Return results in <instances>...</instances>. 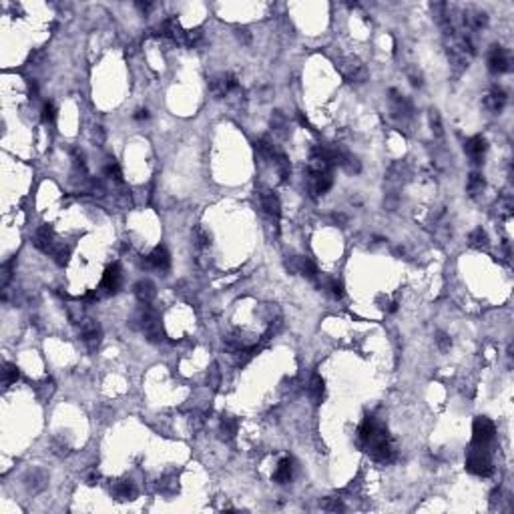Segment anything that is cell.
<instances>
[{"instance_id":"obj_1","label":"cell","mask_w":514,"mask_h":514,"mask_svg":"<svg viewBox=\"0 0 514 514\" xmlns=\"http://www.w3.org/2000/svg\"><path fill=\"white\" fill-rule=\"evenodd\" d=\"M366 452L372 456V460L380 462V464H392L398 456V450H396V444H394V438L390 436L388 428L384 424H378L374 434L370 436L368 444H366Z\"/></svg>"},{"instance_id":"obj_2","label":"cell","mask_w":514,"mask_h":514,"mask_svg":"<svg viewBox=\"0 0 514 514\" xmlns=\"http://www.w3.org/2000/svg\"><path fill=\"white\" fill-rule=\"evenodd\" d=\"M466 470L476 476H490L494 472V464L490 454L486 452V446H474L466 454Z\"/></svg>"},{"instance_id":"obj_3","label":"cell","mask_w":514,"mask_h":514,"mask_svg":"<svg viewBox=\"0 0 514 514\" xmlns=\"http://www.w3.org/2000/svg\"><path fill=\"white\" fill-rule=\"evenodd\" d=\"M496 434V426L492 420L478 416L472 424V444L474 446H488Z\"/></svg>"},{"instance_id":"obj_4","label":"cell","mask_w":514,"mask_h":514,"mask_svg":"<svg viewBox=\"0 0 514 514\" xmlns=\"http://www.w3.org/2000/svg\"><path fill=\"white\" fill-rule=\"evenodd\" d=\"M123 286V273H121V267H119V263H113V265H109L107 269H105V275H102V281H100V289H98V293L100 291H105L107 295H113V293H117L119 289Z\"/></svg>"},{"instance_id":"obj_5","label":"cell","mask_w":514,"mask_h":514,"mask_svg":"<svg viewBox=\"0 0 514 514\" xmlns=\"http://www.w3.org/2000/svg\"><path fill=\"white\" fill-rule=\"evenodd\" d=\"M488 70L492 74H502V72L510 70V57L498 44H494L490 48V53H488Z\"/></svg>"},{"instance_id":"obj_6","label":"cell","mask_w":514,"mask_h":514,"mask_svg":"<svg viewBox=\"0 0 514 514\" xmlns=\"http://www.w3.org/2000/svg\"><path fill=\"white\" fill-rule=\"evenodd\" d=\"M390 105H392V115L396 119H408L414 113V105L408 96H404L402 93H398L396 89L390 91Z\"/></svg>"},{"instance_id":"obj_7","label":"cell","mask_w":514,"mask_h":514,"mask_svg":"<svg viewBox=\"0 0 514 514\" xmlns=\"http://www.w3.org/2000/svg\"><path fill=\"white\" fill-rule=\"evenodd\" d=\"M141 265L143 267H151V269H159V271H169V267H171V255H169V251L163 247V245H157L145 261H141Z\"/></svg>"},{"instance_id":"obj_8","label":"cell","mask_w":514,"mask_h":514,"mask_svg":"<svg viewBox=\"0 0 514 514\" xmlns=\"http://www.w3.org/2000/svg\"><path fill=\"white\" fill-rule=\"evenodd\" d=\"M331 185H333V175L329 171V173H321V175H310L307 189H310L312 199H318V197H321V195H325V193L329 191Z\"/></svg>"},{"instance_id":"obj_9","label":"cell","mask_w":514,"mask_h":514,"mask_svg":"<svg viewBox=\"0 0 514 514\" xmlns=\"http://www.w3.org/2000/svg\"><path fill=\"white\" fill-rule=\"evenodd\" d=\"M340 70L348 83H364L368 79V68L359 61H346L340 64Z\"/></svg>"},{"instance_id":"obj_10","label":"cell","mask_w":514,"mask_h":514,"mask_svg":"<svg viewBox=\"0 0 514 514\" xmlns=\"http://www.w3.org/2000/svg\"><path fill=\"white\" fill-rule=\"evenodd\" d=\"M81 333H83V342L87 344V348L93 352L100 344V327L95 320H83L81 321Z\"/></svg>"},{"instance_id":"obj_11","label":"cell","mask_w":514,"mask_h":514,"mask_svg":"<svg viewBox=\"0 0 514 514\" xmlns=\"http://www.w3.org/2000/svg\"><path fill=\"white\" fill-rule=\"evenodd\" d=\"M486 149H488L486 139L480 137V135H476V137H472V139H468V141L464 143V151H466V155L472 159V163H476V165H480L482 163Z\"/></svg>"},{"instance_id":"obj_12","label":"cell","mask_w":514,"mask_h":514,"mask_svg":"<svg viewBox=\"0 0 514 514\" xmlns=\"http://www.w3.org/2000/svg\"><path fill=\"white\" fill-rule=\"evenodd\" d=\"M506 100H508L506 91H504L502 87H496V85H494V87L490 89V93L484 96V107H486L490 113H500V111L504 109Z\"/></svg>"},{"instance_id":"obj_13","label":"cell","mask_w":514,"mask_h":514,"mask_svg":"<svg viewBox=\"0 0 514 514\" xmlns=\"http://www.w3.org/2000/svg\"><path fill=\"white\" fill-rule=\"evenodd\" d=\"M261 207H263V211H265L269 217H273V219H277V217L281 215V203H279V197H277L273 191H263L261 193Z\"/></svg>"},{"instance_id":"obj_14","label":"cell","mask_w":514,"mask_h":514,"mask_svg":"<svg viewBox=\"0 0 514 514\" xmlns=\"http://www.w3.org/2000/svg\"><path fill=\"white\" fill-rule=\"evenodd\" d=\"M34 247L44 251V253H50V249L55 247V241H53V229L48 225H42L36 233H34Z\"/></svg>"},{"instance_id":"obj_15","label":"cell","mask_w":514,"mask_h":514,"mask_svg":"<svg viewBox=\"0 0 514 514\" xmlns=\"http://www.w3.org/2000/svg\"><path fill=\"white\" fill-rule=\"evenodd\" d=\"M135 295H137V299L141 301V303H151L153 299H155V295H157V289H155V284L153 281H149V279H141V281H137L135 284Z\"/></svg>"},{"instance_id":"obj_16","label":"cell","mask_w":514,"mask_h":514,"mask_svg":"<svg viewBox=\"0 0 514 514\" xmlns=\"http://www.w3.org/2000/svg\"><path fill=\"white\" fill-rule=\"evenodd\" d=\"M113 494L119 498V500H135L139 490L135 486L133 480H119L113 484Z\"/></svg>"},{"instance_id":"obj_17","label":"cell","mask_w":514,"mask_h":514,"mask_svg":"<svg viewBox=\"0 0 514 514\" xmlns=\"http://www.w3.org/2000/svg\"><path fill=\"white\" fill-rule=\"evenodd\" d=\"M293 476V460L291 458H281L275 472H273V480L277 484H288Z\"/></svg>"},{"instance_id":"obj_18","label":"cell","mask_w":514,"mask_h":514,"mask_svg":"<svg viewBox=\"0 0 514 514\" xmlns=\"http://www.w3.org/2000/svg\"><path fill=\"white\" fill-rule=\"evenodd\" d=\"M307 392H310V398H312V402H314L316 406L321 404L323 394H325V382H323V378H321L320 374H314V376H312Z\"/></svg>"},{"instance_id":"obj_19","label":"cell","mask_w":514,"mask_h":514,"mask_svg":"<svg viewBox=\"0 0 514 514\" xmlns=\"http://www.w3.org/2000/svg\"><path fill=\"white\" fill-rule=\"evenodd\" d=\"M209 91L215 98H223L227 96L231 91H229V81H227V74H219V76H213L209 81Z\"/></svg>"},{"instance_id":"obj_20","label":"cell","mask_w":514,"mask_h":514,"mask_svg":"<svg viewBox=\"0 0 514 514\" xmlns=\"http://www.w3.org/2000/svg\"><path fill=\"white\" fill-rule=\"evenodd\" d=\"M293 267L299 271V273H303L305 277H310V279H316L318 277V265L310 259V257H297L295 261H293Z\"/></svg>"},{"instance_id":"obj_21","label":"cell","mask_w":514,"mask_h":514,"mask_svg":"<svg viewBox=\"0 0 514 514\" xmlns=\"http://www.w3.org/2000/svg\"><path fill=\"white\" fill-rule=\"evenodd\" d=\"M143 333L147 336V340L149 342H153V344H159L163 342V338H165V331H163V325H161L159 318H155V320H151L145 327H143Z\"/></svg>"},{"instance_id":"obj_22","label":"cell","mask_w":514,"mask_h":514,"mask_svg":"<svg viewBox=\"0 0 514 514\" xmlns=\"http://www.w3.org/2000/svg\"><path fill=\"white\" fill-rule=\"evenodd\" d=\"M46 474L42 472V470H32L31 474L27 476V488L31 490V492H40L44 486H46Z\"/></svg>"},{"instance_id":"obj_23","label":"cell","mask_w":514,"mask_h":514,"mask_svg":"<svg viewBox=\"0 0 514 514\" xmlns=\"http://www.w3.org/2000/svg\"><path fill=\"white\" fill-rule=\"evenodd\" d=\"M102 175L115 183H123V171L115 159H107V163L102 165Z\"/></svg>"},{"instance_id":"obj_24","label":"cell","mask_w":514,"mask_h":514,"mask_svg":"<svg viewBox=\"0 0 514 514\" xmlns=\"http://www.w3.org/2000/svg\"><path fill=\"white\" fill-rule=\"evenodd\" d=\"M235 432H237V420L231 416L223 418L221 424H219V434H221V438H223V440H231V438L235 436Z\"/></svg>"},{"instance_id":"obj_25","label":"cell","mask_w":514,"mask_h":514,"mask_svg":"<svg viewBox=\"0 0 514 514\" xmlns=\"http://www.w3.org/2000/svg\"><path fill=\"white\" fill-rule=\"evenodd\" d=\"M484 185H486V183H484V177H482L480 173H470V175H468L466 189H468V193H470L472 197L484 191Z\"/></svg>"},{"instance_id":"obj_26","label":"cell","mask_w":514,"mask_h":514,"mask_svg":"<svg viewBox=\"0 0 514 514\" xmlns=\"http://www.w3.org/2000/svg\"><path fill=\"white\" fill-rule=\"evenodd\" d=\"M20 378V372H18V368L14 366V364H4L2 366V386H10L14 384L16 380Z\"/></svg>"},{"instance_id":"obj_27","label":"cell","mask_w":514,"mask_h":514,"mask_svg":"<svg viewBox=\"0 0 514 514\" xmlns=\"http://www.w3.org/2000/svg\"><path fill=\"white\" fill-rule=\"evenodd\" d=\"M468 241H470V245H472V247L482 249V247H486V245H488V235L482 231V227H478V229H474V231L470 233Z\"/></svg>"},{"instance_id":"obj_28","label":"cell","mask_w":514,"mask_h":514,"mask_svg":"<svg viewBox=\"0 0 514 514\" xmlns=\"http://www.w3.org/2000/svg\"><path fill=\"white\" fill-rule=\"evenodd\" d=\"M48 255L53 257L59 265H64L66 261H68V257H70V247H64V245H55L53 249H50V253Z\"/></svg>"},{"instance_id":"obj_29","label":"cell","mask_w":514,"mask_h":514,"mask_svg":"<svg viewBox=\"0 0 514 514\" xmlns=\"http://www.w3.org/2000/svg\"><path fill=\"white\" fill-rule=\"evenodd\" d=\"M323 288L327 289V293H329L333 299H342V297H344V286H342V281H338V279H327Z\"/></svg>"},{"instance_id":"obj_30","label":"cell","mask_w":514,"mask_h":514,"mask_svg":"<svg viewBox=\"0 0 514 514\" xmlns=\"http://www.w3.org/2000/svg\"><path fill=\"white\" fill-rule=\"evenodd\" d=\"M288 127V119H286V115L281 113V111H275L273 115H271V128L273 131H277V133H284V128Z\"/></svg>"},{"instance_id":"obj_31","label":"cell","mask_w":514,"mask_h":514,"mask_svg":"<svg viewBox=\"0 0 514 514\" xmlns=\"http://www.w3.org/2000/svg\"><path fill=\"white\" fill-rule=\"evenodd\" d=\"M195 243L199 249H207L211 245V235L205 229H195Z\"/></svg>"},{"instance_id":"obj_32","label":"cell","mask_w":514,"mask_h":514,"mask_svg":"<svg viewBox=\"0 0 514 514\" xmlns=\"http://www.w3.org/2000/svg\"><path fill=\"white\" fill-rule=\"evenodd\" d=\"M321 508H323V510H329V512H342V510H346L342 498H325L323 504H321Z\"/></svg>"},{"instance_id":"obj_33","label":"cell","mask_w":514,"mask_h":514,"mask_svg":"<svg viewBox=\"0 0 514 514\" xmlns=\"http://www.w3.org/2000/svg\"><path fill=\"white\" fill-rule=\"evenodd\" d=\"M201 40H203V32L199 31V29H195V31H185V38H183V44H185V46H197Z\"/></svg>"},{"instance_id":"obj_34","label":"cell","mask_w":514,"mask_h":514,"mask_svg":"<svg viewBox=\"0 0 514 514\" xmlns=\"http://www.w3.org/2000/svg\"><path fill=\"white\" fill-rule=\"evenodd\" d=\"M436 346H438L440 352H448L450 348H452V340H450V336L446 331H438L436 333Z\"/></svg>"},{"instance_id":"obj_35","label":"cell","mask_w":514,"mask_h":514,"mask_svg":"<svg viewBox=\"0 0 514 514\" xmlns=\"http://www.w3.org/2000/svg\"><path fill=\"white\" fill-rule=\"evenodd\" d=\"M55 119H57V109H55L53 102L46 100V102L42 105V121H44V123H53Z\"/></svg>"},{"instance_id":"obj_36","label":"cell","mask_w":514,"mask_h":514,"mask_svg":"<svg viewBox=\"0 0 514 514\" xmlns=\"http://www.w3.org/2000/svg\"><path fill=\"white\" fill-rule=\"evenodd\" d=\"M177 480L175 478H163V480L159 482V490L163 492V494H175L177 492Z\"/></svg>"},{"instance_id":"obj_37","label":"cell","mask_w":514,"mask_h":514,"mask_svg":"<svg viewBox=\"0 0 514 514\" xmlns=\"http://www.w3.org/2000/svg\"><path fill=\"white\" fill-rule=\"evenodd\" d=\"M12 267H14V259L6 261V263L2 265V288L8 286V281H10V277H12Z\"/></svg>"},{"instance_id":"obj_38","label":"cell","mask_w":514,"mask_h":514,"mask_svg":"<svg viewBox=\"0 0 514 514\" xmlns=\"http://www.w3.org/2000/svg\"><path fill=\"white\" fill-rule=\"evenodd\" d=\"M430 125H432V131L442 137V121H440V115L436 111H430Z\"/></svg>"},{"instance_id":"obj_39","label":"cell","mask_w":514,"mask_h":514,"mask_svg":"<svg viewBox=\"0 0 514 514\" xmlns=\"http://www.w3.org/2000/svg\"><path fill=\"white\" fill-rule=\"evenodd\" d=\"M219 382H221L219 370H217V368H211V372H209V376H207V384L211 386V388H219Z\"/></svg>"},{"instance_id":"obj_40","label":"cell","mask_w":514,"mask_h":514,"mask_svg":"<svg viewBox=\"0 0 514 514\" xmlns=\"http://www.w3.org/2000/svg\"><path fill=\"white\" fill-rule=\"evenodd\" d=\"M189 424H191L193 430H199V428L205 424V416L199 414V412H195V414H191V418H189Z\"/></svg>"},{"instance_id":"obj_41","label":"cell","mask_w":514,"mask_h":514,"mask_svg":"<svg viewBox=\"0 0 514 514\" xmlns=\"http://www.w3.org/2000/svg\"><path fill=\"white\" fill-rule=\"evenodd\" d=\"M384 205L390 209V211H394V209H396V205H398V195H396V193H390V195L386 197Z\"/></svg>"},{"instance_id":"obj_42","label":"cell","mask_w":514,"mask_h":514,"mask_svg":"<svg viewBox=\"0 0 514 514\" xmlns=\"http://www.w3.org/2000/svg\"><path fill=\"white\" fill-rule=\"evenodd\" d=\"M149 117H151V115H149V111H147V109H137V111H135V115H133V119H135V121H139V123L147 121Z\"/></svg>"},{"instance_id":"obj_43","label":"cell","mask_w":514,"mask_h":514,"mask_svg":"<svg viewBox=\"0 0 514 514\" xmlns=\"http://www.w3.org/2000/svg\"><path fill=\"white\" fill-rule=\"evenodd\" d=\"M96 480H98V472H96V468H91L89 472H87V484H91V486H95Z\"/></svg>"},{"instance_id":"obj_44","label":"cell","mask_w":514,"mask_h":514,"mask_svg":"<svg viewBox=\"0 0 514 514\" xmlns=\"http://www.w3.org/2000/svg\"><path fill=\"white\" fill-rule=\"evenodd\" d=\"M237 38L243 40V42H249V40H251V34H249L247 29H237Z\"/></svg>"},{"instance_id":"obj_45","label":"cell","mask_w":514,"mask_h":514,"mask_svg":"<svg viewBox=\"0 0 514 514\" xmlns=\"http://www.w3.org/2000/svg\"><path fill=\"white\" fill-rule=\"evenodd\" d=\"M40 392H42V396H44V398H46V396H50V394L55 392V384H53V382H44L42 388H40Z\"/></svg>"},{"instance_id":"obj_46","label":"cell","mask_w":514,"mask_h":514,"mask_svg":"<svg viewBox=\"0 0 514 514\" xmlns=\"http://www.w3.org/2000/svg\"><path fill=\"white\" fill-rule=\"evenodd\" d=\"M295 117H297V121H299V125H301V127L312 128V125H310V121H307V117H305V115H303L301 111H297V113H295Z\"/></svg>"},{"instance_id":"obj_47","label":"cell","mask_w":514,"mask_h":514,"mask_svg":"<svg viewBox=\"0 0 514 514\" xmlns=\"http://www.w3.org/2000/svg\"><path fill=\"white\" fill-rule=\"evenodd\" d=\"M96 143H102L105 141V133H102V127H95V133H93Z\"/></svg>"},{"instance_id":"obj_48","label":"cell","mask_w":514,"mask_h":514,"mask_svg":"<svg viewBox=\"0 0 514 514\" xmlns=\"http://www.w3.org/2000/svg\"><path fill=\"white\" fill-rule=\"evenodd\" d=\"M29 91H31V98H38V85H36V81H31Z\"/></svg>"},{"instance_id":"obj_49","label":"cell","mask_w":514,"mask_h":514,"mask_svg":"<svg viewBox=\"0 0 514 514\" xmlns=\"http://www.w3.org/2000/svg\"><path fill=\"white\" fill-rule=\"evenodd\" d=\"M333 221H336V223H340V225H344V223H348V217H346L344 213H333Z\"/></svg>"},{"instance_id":"obj_50","label":"cell","mask_w":514,"mask_h":514,"mask_svg":"<svg viewBox=\"0 0 514 514\" xmlns=\"http://www.w3.org/2000/svg\"><path fill=\"white\" fill-rule=\"evenodd\" d=\"M410 83H412V87H422V76L420 74H410Z\"/></svg>"},{"instance_id":"obj_51","label":"cell","mask_w":514,"mask_h":514,"mask_svg":"<svg viewBox=\"0 0 514 514\" xmlns=\"http://www.w3.org/2000/svg\"><path fill=\"white\" fill-rule=\"evenodd\" d=\"M135 6H137V8H139V10H149V8H151V6H153V4H151V2H137V4H135Z\"/></svg>"}]
</instances>
